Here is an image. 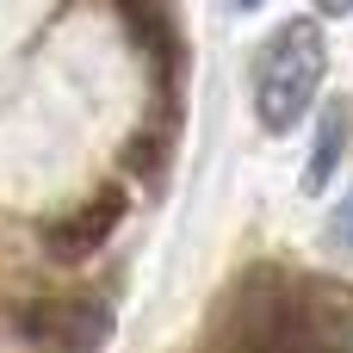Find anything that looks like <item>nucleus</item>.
<instances>
[{"mask_svg":"<svg viewBox=\"0 0 353 353\" xmlns=\"http://www.w3.org/2000/svg\"><path fill=\"white\" fill-rule=\"evenodd\" d=\"M323 74H329V43H323V25L316 19H285L261 56H254V118L267 130H292L316 93H323Z\"/></svg>","mask_w":353,"mask_h":353,"instance_id":"nucleus-1","label":"nucleus"},{"mask_svg":"<svg viewBox=\"0 0 353 353\" xmlns=\"http://www.w3.org/2000/svg\"><path fill=\"white\" fill-rule=\"evenodd\" d=\"M223 353H310L304 285H292L279 267H248L223 323Z\"/></svg>","mask_w":353,"mask_h":353,"instance_id":"nucleus-2","label":"nucleus"},{"mask_svg":"<svg viewBox=\"0 0 353 353\" xmlns=\"http://www.w3.org/2000/svg\"><path fill=\"white\" fill-rule=\"evenodd\" d=\"M118 223H124V186H99L87 205H74V211H62V217L43 223V248H50V261L81 267L87 254H99L112 242Z\"/></svg>","mask_w":353,"mask_h":353,"instance_id":"nucleus-3","label":"nucleus"},{"mask_svg":"<svg viewBox=\"0 0 353 353\" xmlns=\"http://www.w3.org/2000/svg\"><path fill=\"white\" fill-rule=\"evenodd\" d=\"M25 335L62 353H99L112 341V310L99 298H50L25 310Z\"/></svg>","mask_w":353,"mask_h":353,"instance_id":"nucleus-4","label":"nucleus"},{"mask_svg":"<svg viewBox=\"0 0 353 353\" xmlns=\"http://www.w3.org/2000/svg\"><path fill=\"white\" fill-rule=\"evenodd\" d=\"M304 335H310V353H353V285L347 279H310L304 285Z\"/></svg>","mask_w":353,"mask_h":353,"instance_id":"nucleus-5","label":"nucleus"},{"mask_svg":"<svg viewBox=\"0 0 353 353\" xmlns=\"http://www.w3.org/2000/svg\"><path fill=\"white\" fill-rule=\"evenodd\" d=\"M347 143H353V99H335V105L323 112V124H316L310 168H304V192H329V180H335V168H341Z\"/></svg>","mask_w":353,"mask_h":353,"instance_id":"nucleus-6","label":"nucleus"},{"mask_svg":"<svg viewBox=\"0 0 353 353\" xmlns=\"http://www.w3.org/2000/svg\"><path fill=\"white\" fill-rule=\"evenodd\" d=\"M323 248L341 254V261H353V186L341 192V205H335V217H329V230H323Z\"/></svg>","mask_w":353,"mask_h":353,"instance_id":"nucleus-7","label":"nucleus"},{"mask_svg":"<svg viewBox=\"0 0 353 353\" xmlns=\"http://www.w3.org/2000/svg\"><path fill=\"white\" fill-rule=\"evenodd\" d=\"M124 168H130V174H155V168H161V143H155V137H130V143H124Z\"/></svg>","mask_w":353,"mask_h":353,"instance_id":"nucleus-8","label":"nucleus"},{"mask_svg":"<svg viewBox=\"0 0 353 353\" xmlns=\"http://www.w3.org/2000/svg\"><path fill=\"white\" fill-rule=\"evenodd\" d=\"M316 12H335L341 19V12H353V0H316Z\"/></svg>","mask_w":353,"mask_h":353,"instance_id":"nucleus-9","label":"nucleus"},{"mask_svg":"<svg viewBox=\"0 0 353 353\" xmlns=\"http://www.w3.org/2000/svg\"><path fill=\"white\" fill-rule=\"evenodd\" d=\"M236 6H242V12H254V6H267V0H236Z\"/></svg>","mask_w":353,"mask_h":353,"instance_id":"nucleus-10","label":"nucleus"}]
</instances>
